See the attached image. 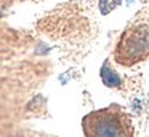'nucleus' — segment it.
<instances>
[{"label": "nucleus", "instance_id": "nucleus-2", "mask_svg": "<svg viewBox=\"0 0 149 137\" xmlns=\"http://www.w3.org/2000/svg\"><path fill=\"white\" fill-rule=\"evenodd\" d=\"M101 78H103L106 86H119L120 85V76L114 70L107 69V67H103V70H101Z\"/></svg>", "mask_w": 149, "mask_h": 137}, {"label": "nucleus", "instance_id": "nucleus-3", "mask_svg": "<svg viewBox=\"0 0 149 137\" xmlns=\"http://www.w3.org/2000/svg\"><path fill=\"white\" fill-rule=\"evenodd\" d=\"M122 3V0H100V11L101 14H107L109 11H112L114 8Z\"/></svg>", "mask_w": 149, "mask_h": 137}, {"label": "nucleus", "instance_id": "nucleus-1", "mask_svg": "<svg viewBox=\"0 0 149 137\" xmlns=\"http://www.w3.org/2000/svg\"><path fill=\"white\" fill-rule=\"evenodd\" d=\"M85 137H133L130 118L120 108H101L84 118Z\"/></svg>", "mask_w": 149, "mask_h": 137}]
</instances>
